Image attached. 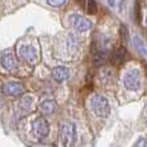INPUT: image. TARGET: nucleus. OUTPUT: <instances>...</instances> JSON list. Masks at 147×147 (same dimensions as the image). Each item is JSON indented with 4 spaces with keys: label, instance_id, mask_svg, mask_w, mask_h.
<instances>
[{
    "label": "nucleus",
    "instance_id": "nucleus-12",
    "mask_svg": "<svg viewBox=\"0 0 147 147\" xmlns=\"http://www.w3.org/2000/svg\"><path fill=\"white\" fill-rule=\"evenodd\" d=\"M32 102H34V97L32 96H25L20 102V107L22 111H28L32 106Z\"/></svg>",
    "mask_w": 147,
    "mask_h": 147
},
{
    "label": "nucleus",
    "instance_id": "nucleus-20",
    "mask_svg": "<svg viewBox=\"0 0 147 147\" xmlns=\"http://www.w3.org/2000/svg\"><path fill=\"white\" fill-rule=\"evenodd\" d=\"M134 147H147V138H141L134 145Z\"/></svg>",
    "mask_w": 147,
    "mask_h": 147
},
{
    "label": "nucleus",
    "instance_id": "nucleus-15",
    "mask_svg": "<svg viewBox=\"0 0 147 147\" xmlns=\"http://www.w3.org/2000/svg\"><path fill=\"white\" fill-rule=\"evenodd\" d=\"M120 39H121L123 44L128 43V40H129V30H128V27L124 23L120 25Z\"/></svg>",
    "mask_w": 147,
    "mask_h": 147
},
{
    "label": "nucleus",
    "instance_id": "nucleus-2",
    "mask_svg": "<svg viewBox=\"0 0 147 147\" xmlns=\"http://www.w3.org/2000/svg\"><path fill=\"white\" fill-rule=\"evenodd\" d=\"M90 107L93 110V112L98 117H107L111 112V107H110V102L106 97L101 96V94H96L92 97L90 99Z\"/></svg>",
    "mask_w": 147,
    "mask_h": 147
},
{
    "label": "nucleus",
    "instance_id": "nucleus-18",
    "mask_svg": "<svg viewBox=\"0 0 147 147\" xmlns=\"http://www.w3.org/2000/svg\"><path fill=\"white\" fill-rule=\"evenodd\" d=\"M47 1H48V4L51 5V7L59 8V7H63L67 3V0H47Z\"/></svg>",
    "mask_w": 147,
    "mask_h": 147
},
{
    "label": "nucleus",
    "instance_id": "nucleus-7",
    "mask_svg": "<svg viewBox=\"0 0 147 147\" xmlns=\"http://www.w3.org/2000/svg\"><path fill=\"white\" fill-rule=\"evenodd\" d=\"M3 92L7 96H20L25 92V88L21 83H17V81H10V83H7L3 85Z\"/></svg>",
    "mask_w": 147,
    "mask_h": 147
},
{
    "label": "nucleus",
    "instance_id": "nucleus-8",
    "mask_svg": "<svg viewBox=\"0 0 147 147\" xmlns=\"http://www.w3.org/2000/svg\"><path fill=\"white\" fill-rule=\"evenodd\" d=\"M0 62H1L3 69H5L7 71H9V72L14 71V70L17 69V66H18L17 58H16V57L13 56L12 53H5V54H3V56H1V59H0Z\"/></svg>",
    "mask_w": 147,
    "mask_h": 147
},
{
    "label": "nucleus",
    "instance_id": "nucleus-11",
    "mask_svg": "<svg viewBox=\"0 0 147 147\" xmlns=\"http://www.w3.org/2000/svg\"><path fill=\"white\" fill-rule=\"evenodd\" d=\"M52 76H53V79L57 81V83H63V81H66L67 79H69L70 71H69L67 67L58 66V67H56V69L52 71Z\"/></svg>",
    "mask_w": 147,
    "mask_h": 147
},
{
    "label": "nucleus",
    "instance_id": "nucleus-4",
    "mask_svg": "<svg viewBox=\"0 0 147 147\" xmlns=\"http://www.w3.org/2000/svg\"><path fill=\"white\" fill-rule=\"evenodd\" d=\"M49 132H51V127L45 117L39 116L32 121V133L38 140H45Z\"/></svg>",
    "mask_w": 147,
    "mask_h": 147
},
{
    "label": "nucleus",
    "instance_id": "nucleus-17",
    "mask_svg": "<svg viewBox=\"0 0 147 147\" xmlns=\"http://www.w3.org/2000/svg\"><path fill=\"white\" fill-rule=\"evenodd\" d=\"M134 13H136V22H137V25H141V21H142V18H141V7H140V1L136 3V7H134Z\"/></svg>",
    "mask_w": 147,
    "mask_h": 147
},
{
    "label": "nucleus",
    "instance_id": "nucleus-6",
    "mask_svg": "<svg viewBox=\"0 0 147 147\" xmlns=\"http://www.w3.org/2000/svg\"><path fill=\"white\" fill-rule=\"evenodd\" d=\"M70 22L78 32H86V31L92 30V27H93L92 21H89L85 17H81L79 14H72L70 17Z\"/></svg>",
    "mask_w": 147,
    "mask_h": 147
},
{
    "label": "nucleus",
    "instance_id": "nucleus-1",
    "mask_svg": "<svg viewBox=\"0 0 147 147\" xmlns=\"http://www.w3.org/2000/svg\"><path fill=\"white\" fill-rule=\"evenodd\" d=\"M59 142L62 147H72L76 142V127L71 121H63L59 128Z\"/></svg>",
    "mask_w": 147,
    "mask_h": 147
},
{
    "label": "nucleus",
    "instance_id": "nucleus-5",
    "mask_svg": "<svg viewBox=\"0 0 147 147\" xmlns=\"http://www.w3.org/2000/svg\"><path fill=\"white\" fill-rule=\"evenodd\" d=\"M20 53L21 58L25 62H27L28 65H35L39 61V52L35 47L30 45V44H23L20 47Z\"/></svg>",
    "mask_w": 147,
    "mask_h": 147
},
{
    "label": "nucleus",
    "instance_id": "nucleus-23",
    "mask_svg": "<svg viewBox=\"0 0 147 147\" xmlns=\"http://www.w3.org/2000/svg\"><path fill=\"white\" fill-rule=\"evenodd\" d=\"M146 22H147V16H146Z\"/></svg>",
    "mask_w": 147,
    "mask_h": 147
},
{
    "label": "nucleus",
    "instance_id": "nucleus-22",
    "mask_svg": "<svg viewBox=\"0 0 147 147\" xmlns=\"http://www.w3.org/2000/svg\"><path fill=\"white\" fill-rule=\"evenodd\" d=\"M3 105H4V102H3V99H1V97H0V107H3Z\"/></svg>",
    "mask_w": 147,
    "mask_h": 147
},
{
    "label": "nucleus",
    "instance_id": "nucleus-9",
    "mask_svg": "<svg viewBox=\"0 0 147 147\" xmlns=\"http://www.w3.org/2000/svg\"><path fill=\"white\" fill-rule=\"evenodd\" d=\"M125 58H127V49L124 45H120L119 48H116L112 53L111 57V62L114 66H121L124 63Z\"/></svg>",
    "mask_w": 147,
    "mask_h": 147
},
{
    "label": "nucleus",
    "instance_id": "nucleus-19",
    "mask_svg": "<svg viewBox=\"0 0 147 147\" xmlns=\"http://www.w3.org/2000/svg\"><path fill=\"white\" fill-rule=\"evenodd\" d=\"M123 1L124 0H107V3L110 4V7H120V5L123 4Z\"/></svg>",
    "mask_w": 147,
    "mask_h": 147
},
{
    "label": "nucleus",
    "instance_id": "nucleus-16",
    "mask_svg": "<svg viewBox=\"0 0 147 147\" xmlns=\"http://www.w3.org/2000/svg\"><path fill=\"white\" fill-rule=\"evenodd\" d=\"M67 47H69L70 51H76L79 47V40L74 35H69V38H67Z\"/></svg>",
    "mask_w": 147,
    "mask_h": 147
},
{
    "label": "nucleus",
    "instance_id": "nucleus-10",
    "mask_svg": "<svg viewBox=\"0 0 147 147\" xmlns=\"http://www.w3.org/2000/svg\"><path fill=\"white\" fill-rule=\"evenodd\" d=\"M39 109H40V111L43 112L44 115L48 116V115H53L54 112L58 110V105H57V102L53 101V99H47V101L41 102Z\"/></svg>",
    "mask_w": 147,
    "mask_h": 147
},
{
    "label": "nucleus",
    "instance_id": "nucleus-21",
    "mask_svg": "<svg viewBox=\"0 0 147 147\" xmlns=\"http://www.w3.org/2000/svg\"><path fill=\"white\" fill-rule=\"evenodd\" d=\"M76 3H78L80 7H85V3H86V0H75Z\"/></svg>",
    "mask_w": 147,
    "mask_h": 147
},
{
    "label": "nucleus",
    "instance_id": "nucleus-13",
    "mask_svg": "<svg viewBox=\"0 0 147 147\" xmlns=\"http://www.w3.org/2000/svg\"><path fill=\"white\" fill-rule=\"evenodd\" d=\"M133 44H134V47L141 52V53L147 54V48H146L145 43H143V40H142V39H141L138 35L133 36Z\"/></svg>",
    "mask_w": 147,
    "mask_h": 147
},
{
    "label": "nucleus",
    "instance_id": "nucleus-3",
    "mask_svg": "<svg viewBox=\"0 0 147 147\" xmlns=\"http://www.w3.org/2000/svg\"><path fill=\"white\" fill-rule=\"evenodd\" d=\"M142 74L138 69H130L129 71H127V74L124 75V86L128 90H133L137 92L140 90L141 84H142Z\"/></svg>",
    "mask_w": 147,
    "mask_h": 147
},
{
    "label": "nucleus",
    "instance_id": "nucleus-14",
    "mask_svg": "<svg viewBox=\"0 0 147 147\" xmlns=\"http://www.w3.org/2000/svg\"><path fill=\"white\" fill-rule=\"evenodd\" d=\"M97 10H98V7H97L96 0H86V12H88V14H97Z\"/></svg>",
    "mask_w": 147,
    "mask_h": 147
}]
</instances>
